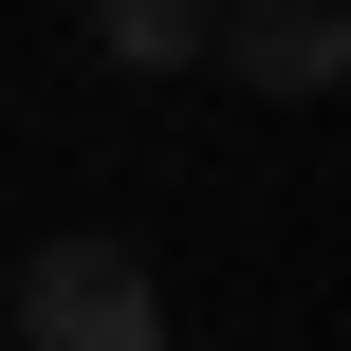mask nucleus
Returning a JSON list of instances; mask_svg holds the SVG:
<instances>
[{
  "instance_id": "nucleus-3",
  "label": "nucleus",
  "mask_w": 351,
  "mask_h": 351,
  "mask_svg": "<svg viewBox=\"0 0 351 351\" xmlns=\"http://www.w3.org/2000/svg\"><path fill=\"white\" fill-rule=\"evenodd\" d=\"M93 37H111L130 74H185V56H204V0H93Z\"/></svg>"
},
{
  "instance_id": "nucleus-2",
  "label": "nucleus",
  "mask_w": 351,
  "mask_h": 351,
  "mask_svg": "<svg viewBox=\"0 0 351 351\" xmlns=\"http://www.w3.org/2000/svg\"><path fill=\"white\" fill-rule=\"evenodd\" d=\"M19 333H56V351H148V278H130L111 241H56V259L19 278Z\"/></svg>"
},
{
  "instance_id": "nucleus-1",
  "label": "nucleus",
  "mask_w": 351,
  "mask_h": 351,
  "mask_svg": "<svg viewBox=\"0 0 351 351\" xmlns=\"http://www.w3.org/2000/svg\"><path fill=\"white\" fill-rule=\"evenodd\" d=\"M204 56H241L259 93H333L351 74V0H204Z\"/></svg>"
}]
</instances>
